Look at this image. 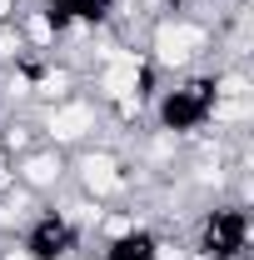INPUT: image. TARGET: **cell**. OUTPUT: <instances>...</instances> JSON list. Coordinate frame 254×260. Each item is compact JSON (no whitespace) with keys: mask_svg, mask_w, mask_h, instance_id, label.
<instances>
[{"mask_svg":"<svg viewBox=\"0 0 254 260\" xmlns=\"http://www.w3.org/2000/svg\"><path fill=\"white\" fill-rule=\"evenodd\" d=\"M199 40H204V35L194 30V25H164V30L155 35V50H159V60L185 65L194 50H199Z\"/></svg>","mask_w":254,"mask_h":260,"instance_id":"7a4b0ae2","label":"cell"},{"mask_svg":"<svg viewBox=\"0 0 254 260\" xmlns=\"http://www.w3.org/2000/svg\"><path fill=\"white\" fill-rule=\"evenodd\" d=\"M5 260H25V255H20V250H15V255H5Z\"/></svg>","mask_w":254,"mask_h":260,"instance_id":"9c48e42d","label":"cell"},{"mask_svg":"<svg viewBox=\"0 0 254 260\" xmlns=\"http://www.w3.org/2000/svg\"><path fill=\"white\" fill-rule=\"evenodd\" d=\"M105 60H110V70H105V90L115 100H130V90H135V80H140V55H130V50H105Z\"/></svg>","mask_w":254,"mask_h":260,"instance_id":"6da1fadb","label":"cell"},{"mask_svg":"<svg viewBox=\"0 0 254 260\" xmlns=\"http://www.w3.org/2000/svg\"><path fill=\"white\" fill-rule=\"evenodd\" d=\"M90 125H95L90 105H65V110H55V120H50V130H55V140H75V135H85Z\"/></svg>","mask_w":254,"mask_h":260,"instance_id":"3957f363","label":"cell"},{"mask_svg":"<svg viewBox=\"0 0 254 260\" xmlns=\"http://www.w3.org/2000/svg\"><path fill=\"white\" fill-rule=\"evenodd\" d=\"M215 115H220V120H244V115H249V105H244V100H220V110H215Z\"/></svg>","mask_w":254,"mask_h":260,"instance_id":"8992f818","label":"cell"},{"mask_svg":"<svg viewBox=\"0 0 254 260\" xmlns=\"http://www.w3.org/2000/svg\"><path fill=\"white\" fill-rule=\"evenodd\" d=\"M55 175H60V165L50 160V155H40V160H30V165H25V180H30V185H50Z\"/></svg>","mask_w":254,"mask_h":260,"instance_id":"5b68a950","label":"cell"},{"mask_svg":"<svg viewBox=\"0 0 254 260\" xmlns=\"http://www.w3.org/2000/svg\"><path fill=\"white\" fill-rule=\"evenodd\" d=\"M244 90H249V85H244L239 75H229V80L220 85V95H224V100H244Z\"/></svg>","mask_w":254,"mask_h":260,"instance_id":"52a82bcc","label":"cell"},{"mask_svg":"<svg viewBox=\"0 0 254 260\" xmlns=\"http://www.w3.org/2000/svg\"><path fill=\"white\" fill-rule=\"evenodd\" d=\"M5 10H10V0H0V15H5Z\"/></svg>","mask_w":254,"mask_h":260,"instance_id":"ba28073f","label":"cell"},{"mask_svg":"<svg viewBox=\"0 0 254 260\" xmlns=\"http://www.w3.org/2000/svg\"><path fill=\"white\" fill-rule=\"evenodd\" d=\"M85 180H90V190H120V175H115L110 155H90L85 160Z\"/></svg>","mask_w":254,"mask_h":260,"instance_id":"277c9868","label":"cell"}]
</instances>
